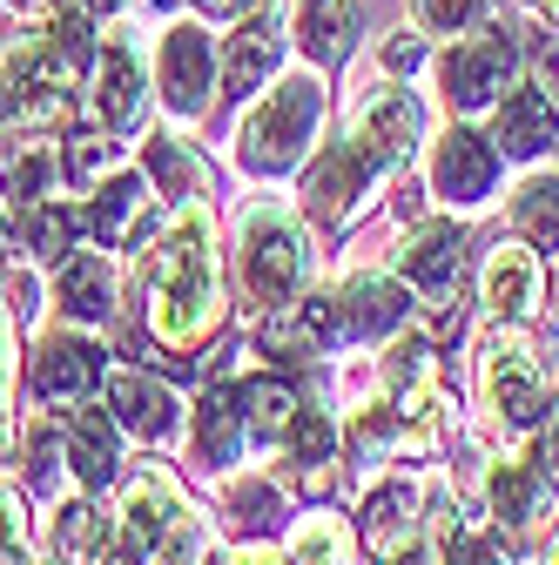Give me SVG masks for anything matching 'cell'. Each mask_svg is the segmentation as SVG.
I'll use <instances>...</instances> for the list:
<instances>
[{
	"mask_svg": "<svg viewBox=\"0 0 559 565\" xmlns=\"http://www.w3.org/2000/svg\"><path fill=\"white\" fill-rule=\"evenodd\" d=\"M143 310L156 343L189 350L223 323V263H217V216L209 202H182V216L143 263Z\"/></svg>",
	"mask_w": 559,
	"mask_h": 565,
	"instance_id": "1",
	"label": "cell"
},
{
	"mask_svg": "<svg viewBox=\"0 0 559 565\" xmlns=\"http://www.w3.org/2000/svg\"><path fill=\"white\" fill-rule=\"evenodd\" d=\"M310 276V243H304V223L276 202H256L250 216L236 223V290L256 317L297 303Z\"/></svg>",
	"mask_w": 559,
	"mask_h": 565,
	"instance_id": "2",
	"label": "cell"
},
{
	"mask_svg": "<svg viewBox=\"0 0 559 565\" xmlns=\"http://www.w3.org/2000/svg\"><path fill=\"white\" fill-rule=\"evenodd\" d=\"M317 128H324V82L317 75H284L250 108V121L236 135V156H243L250 175H284L310 156Z\"/></svg>",
	"mask_w": 559,
	"mask_h": 565,
	"instance_id": "3",
	"label": "cell"
},
{
	"mask_svg": "<svg viewBox=\"0 0 559 565\" xmlns=\"http://www.w3.org/2000/svg\"><path fill=\"white\" fill-rule=\"evenodd\" d=\"M546 391H552V371L546 358L526 343V337H485V404H493L506 424H539L546 417Z\"/></svg>",
	"mask_w": 559,
	"mask_h": 565,
	"instance_id": "4",
	"label": "cell"
},
{
	"mask_svg": "<svg viewBox=\"0 0 559 565\" xmlns=\"http://www.w3.org/2000/svg\"><path fill=\"white\" fill-rule=\"evenodd\" d=\"M439 82H445V102L458 115L499 108V88L513 82V34L506 28H485L472 41H452V54L439 61Z\"/></svg>",
	"mask_w": 559,
	"mask_h": 565,
	"instance_id": "5",
	"label": "cell"
},
{
	"mask_svg": "<svg viewBox=\"0 0 559 565\" xmlns=\"http://www.w3.org/2000/svg\"><path fill=\"white\" fill-rule=\"evenodd\" d=\"M88 236L102 243V249H135L149 230H156V216H162V195H156V182L149 175H135V169H108L102 182H95V195H88Z\"/></svg>",
	"mask_w": 559,
	"mask_h": 565,
	"instance_id": "6",
	"label": "cell"
},
{
	"mask_svg": "<svg viewBox=\"0 0 559 565\" xmlns=\"http://www.w3.org/2000/svg\"><path fill=\"white\" fill-rule=\"evenodd\" d=\"M404 317H411V282L398 276L365 269V276H344V290H330V323L344 343H384L404 330Z\"/></svg>",
	"mask_w": 559,
	"mask_h": 565,
	"instance_id": "7",
	"label": "cell"
},
{
	"mask_svg": "<svg viewBox=\"0 0 559 565\" xmlns=\"http://www.w3.org/2000/svg\"><path fill=\"white\" fill-rule=\"evenodd\" d=\"M384 391H391V411L411 424L418 445H432V424L445 411V391H439V358L425 337H398L384 350Z\"/></svg>",
	"mask_w": 559,
	"mask_h": 565,
	"instance_id": "8",
	"label": "cell"
},
{
	"mask_svg": "<svg viewBox=\"0 0 559 565\" xmlns=\"http://www.w3.org/2000/svg\"><path fill=\"white\" fill-rule=\"evenodd\" d=\"M102 384H108V358H102L95 337L61 330V337H48V343L34 350V397H41V404L75 411V404H88Z\"/></svg>",
	"mask_w": 559,
	"mask_h": 565,
	"instance_id": "9",
	"label": "cell"
},
{
	"mask_svg": "<svg viewBox=\"0 0 559 565\" xmlns=\"http://www.w3.org/2000/svg\"><path fill=\"white\" fill-rule=\"evenodd\" d=\"M378 175H384V162L365 149L358 135H344V141H330V149L317 156V169L304 175V209H310V216H324V223H344Z\"/></svg>",
	"mask_w": 559,
	"mask_h": 565,
	"instance_id": "10",
	"label": "cell"
},
{
	"mask_svg": "<svg viewBox=\"0 0 559 565\" xmlns=\"http://www.w3.org/2000/svg\"><path fill=\"white\" fill-rule=\"evenodd\" d=\"M156 75H162V102L182 121H196L209 108V88H217V41H209L202 28H189V21H176L162 34V67Z\"/></svg>",
	"mask_w": 559,
	"mask_h": 565,
	"instance_id": "11",
	"label": "cell"
},
{
	"mask_svg": "<svg viewBox=\"0 0 559 565\" xmlns=\"http://www.w3.org/2000/svg\"><path fill=\"white\" fill-rule=\"evenodd\" d=\"M108 411H115L122 431L143 438V445H169L176 424H182V397L149 371H115L108 377Z\"/></svg>",
	"mask_w": 559,
	"mask_h": 565,
	"instance_id": "12",
	"label": "cell"
},
{
	"mask_svg": "<svg viewBox=\"0 0 559 565\" xmlns=\"http://www.w3.org/2000/svg\"><path fill=\"white\" fill-rule=\"evenodd\" d=\"M458 269H465V230L458 223H418L398 243V276L411 290H425V297H452Z\"/></svg>",
	"mask_w": 559,
	"mask_h": 565,
	"instance_id": "13",
	"label": "cell"
},
{
	"mask_svg": "<svg viewBox=\"0 0 559 565\" xmlns=\"http://www.w3.org/2000/svg\"><path fill=\"white\" fill-rule=\"evenodd\" d=\"M493 175H499V149L472 128H445L439 149H432V189L445 202H485L493 195Z\"/></svg>",
	"mask_w": 559,
	"mask_h": 565,
	"instance_id": "14",
	"label": "cell"
},
{
	"mask_svg": "<svg viewBox=\"0 0 559 565\" xmlns=\"http://www.w3.org/2000/svg\"><path fill=\"white\" fill-rule=\"evenodd\" d=\"M88 102H95V121L108 135H128L135 121H143L149 88H143V61H135L128 41H102V54H95V95Z\"/></svg>",
	"mask_w": 559,
	"mask_h": 565,
	"instance_id": "15",
	"label": "cell"
},
{
	"mask_svg": "<svg viewBox=\"0 0 559 565\" xmlns=\"http://www.w3.org/2000/svg\"><path fill=\"white\" fill-rule=\"evenodd\" d=\"M418 128H425V115H418V102H411L404 88H371V95L358 102V121H351V135L365 141L384 169H398V162L418 149Z\"/></svg>",
	"mask_w": 559,
	"mask_h": 565,
	"instance_id": "16",
	"label": "cell"
},
{
	"mask_svg": "<svg viewBox=\"0 0 559 565\" xmlns=\"http://www.w3.org/2000/svg\"><path fill=\"white\" fill-rule=\"evenodd\" d=\"M276 61H284V34H276V21L270 14L236 21V34L223 41V95L230 102L263 95V82L276 75Z\"/></svg>",
	"mask_w": 559,
	"mask_h": 565,
	"instance_id": "17",
	"label": "cell"
},
{
	"mask_svg": "<svg viewBox=\"0 0 559 565\" xmlns=\"http://www.w3.org/2000/svg\"><path fill=\"white\" fill-rule=\"evenodd\" d=\"M122 424L115 411H67V431H61V451H67V471H75L88 491H108L115 484V465H122Z\"/></svg>",
	"mask_w": 559,
	"mask_h": 565,
	"instance_id": "18",
	"label": "cell"
},
{
	"mask_svg": "<svg viewBox=\"0 0 559 565\" xmlns=\"http://www.w3.org/2000/svg\"><path fill=\"white\" fill-rule=\"evenodd\" d=\"M485 310L499 323H526L539 310V263L526 243H499L485 256Z\"/></svg>",
	"mask_w": 559,
	"mask_h": 565,
	"instance_id": "19",
	"label": "cell"
},
{
	"mask_svg": "<svg viewBox=\"0 0 559 565\" xmlns=\"http://www.w3.org/2000/svg\"><path fill=\"white\" fill-rule=\"evenodd\" d=\"M122 519H128L122 532H135L149 552H169L176 539H189V512H182L169 478H135L128 499H122Z\"/></svg>",
	"mask_w": 559,
	"mask_h": 565,
	"instance_id": "20",
	"label": "cell"
},
{
	"mask_svg": "<svg viewBox=\"0 0 559 565\" xmlns=\"http://www.w3.org/2000/svg\"><path fill=\"white\" fill-rule=\"evenodd\" d=\"M559 141V115L546 88H506L499 95V121H493V149L506 156H539Z\"/></svg>",
	"mask_w": 559,
	"mask_h": 565,
	"instance_id": "21",
	"label": "cell"
},
{
	"mask_svg": "<svg viewBox=\"0 0 559 565\" xmlns=\"http://www.w3.org/2000/svg\"><path fill=\"white\" fill-rule=\"evenodd\" d=\"M48 182H54L48 141H41L34 128L0 135V195H8L14 209H34V202H48Z\"/></svg>",
	"mask_w": 559,
	"mask_h": 565,
	"instance_id": "22",
	"label": "cell"
},
{
	"mask_svg": "<svg viewBox=\"0 0 559 565\" xmlns=\"http://www.w3.org/2000/svg\"><path fill=\"white\" fill-rule=\"evenodd\" d=\"M243 438H250V424H243L236 384L202 391V404H196V458L202 465H236L243 458Z\"/></svg>",
	"mask_w": 559,
	"mask_h": 565,
	"instance_id": "23",
	"label": "cell"
},
{
	"mask_svg": "<svg viewBox=\"0 0 559 565\" xmlns=\"http://www.w3.org/2000/svg\"><path fill=\"white\" fill-rule=\"evenodd\" d=\"M54 297H61V310L75 317V323H108V317H115V269H108L102 256L75 249V256L61 263Z\"/></svg>",
	"mask_w": 559,
	"mask_h": 565,
	"instance_id": "24",
	"label": "cell"
},
{
	"mask_svg": "<svg viewBox=\"0 0 559 565\" xmlns=\"http://www.w3.org/2000/svg\"><path fill=\"white\" fill-rule=\"evenodd\" d=\"M297 41H304V54L317 67H337L358 47V8L351 0H304L297 8Z\"/></svg>",
	"mask_w": 559,
	"mask_h": 565,
	"instance_id": "25",
	"label": "cell"
},
{
	"mask_svg": "<svg viewBox=\"0 0 559 565\" xmlns=\"http://www.w3.org/2000/svg\"><path fill=\"white\" fill-rule=\"evenodd\" d=\"M485 499H493V519L499 525H526L546 505V478H539L532 458H499L493 471H485Z\"/></svg>",
	"mask_w": 559,
	"mask_h": 565,
	"instance_id": "26",
	"label": "cell"
},
{
	"mask_svg": "<svg viewBox=\"0 0 559 565\" xmlns=\"http://www.w3.org/2000/svg\"><path fill=\"white\" fill-rule=\"evenodd\" d=\"M411 519H418V491L411 484H378L371 499H365V545L378 558H391L398 545H411Z\"/></svg>",
	"mask_w": 559,
	"mask_h": 565,
	"instance_id": "27",
	"label": "cell"
},
{
	"mask_svg": "<svg viewBox=\"0 0 559 565\" xmlns=\"http://www.w3.org/2000/svg\"><path fill=\"white\" fill-rule=\"evenodd\" d=\"M82 230H88V216H75L67 202H34V209H21V236H28V249H34L41 263H67Z\"/></svg>",
	"mask_w": 559,
	"mask_h": 565,
	"instance_id": "28",
	"label": "cell"
},
{
	"mask_svg": "<svg viewBox=\"0 0 559 565\" xmlns=\"http://www.w3.org/2000/svg\"><path fill=\"white\" fill-rule=\"evenodd\" d=\"M223 505H230V525L243 539H270L276 525H284V491H276L270 478H230Z\"/></svg>",
	"mask_w": 559,
	"mask_h": 565,
	"instance_id": "29",
	"label": "cell"
},
{
	"mask_svg": "<svg viewBox=\"0 0 559 565\" xmlns=\"http://www.w3.org/2000/svg\"><path fill=\"white\" fill-rule=\"evenodd\" d=\"M143 175L162 189V202H202V162L182 149V141H169V135H156V141H149Z\"/></svg>",
	"mask_w": 559,
	"mask_h": 565,
	"instance_id": "30",
	"label": "cell"
},
{
	"mask_svg": "<svg viewBox=\"0 0 559 565\" xmlns=\"http://www.w3.org/2000/svg\"><path fill=\"white\" fill-rule=\"evenodd\" d=\"M236 397H243V424H250L256 438H284V431H291L297 397H291V384H284V377H243V384H236Z\"/></svg>",
	"mask_w": 559,
	"mask_h": 565,
	"instance_id": "31",
	"label": "cell"
},
{
	"mask_svg": "<svg viewBox=\"0 0 559 565\" xmlns=\"http://www.w3.org/2000/svg\"><path fill=\"white\" fill-rule=\"evenodd\" d=\"M513 230L526 243H559V175H526L513 195Z\"/></svg>",
	"mask_w": 559,
	"mask_h": 565,
	"instance_id": "32",
	"label": "cell"
},
{
	"mask_svg": "<svg viewBox=\"0 0 559 565\" xmlns=\"http://www.w3.org/2000/svg\"><path fill=\"white\" fill-rule=\"evenodd\" d=\"M291 565H351V539L337 519H297L291 525Z\"/></svg>",
	"mask_w": 559,
	"mask_h": 565,
	"instance_id": "33",
	"label": "cell"
},
{
	"mask_svg": "<svg viewBox=\"0 0 559 565\" xmlns=\"http://www.w3.org/2000/svg\"><path fill=\"white\" fill-rule=\"evenodd\" d=\"M115 539V525L102 519V505H67L61 525H54V545L61 558H102V545Z\"/></svg>",
	"mask_w": 559,
	"mask_h": 565,
	"instance_id": "34",
	"label": "cell"
},
{
	"mask_svg": "<svg viewBox=\"0 0 559 565\" xmlns=\"http://www.w3.org/2000/svg\"><path fill=\"white\" fill-rule=\"evenodd\" d=\"M284 451H291V465H304V471L330 465V451H337V424H330L324 411H297L291 431H284Z\"/></svg>",
	"mask_w": 559,
	"mask_h": 565,
	"instance_id": "35",
	"label": "cell"
},
{
	"mask_svg": "<svg viewBox=\"0 0 559 565\" xmlns=\"http://www.w3.org/2000/svg\"><path fill=\"white\" fill-rule=\"evenodd\" d=\"M61 169H67V182H75V189H88L95 175H108V169H115V141H102V135H67Z\"/></svg>",
	"mask_w": 559,
	"mask_h": 565,
	"instance_id": "36",
	"label": "cell"
},
{
	"mask_svg": "<svg viewBox=\"0 0 559 565\" xmlns=\"http://www.w3.org/2000/svg\"><path fill=\"white\" fill-rule=\"evenodd\" d=\"M411 14L425 34H465L478 21V0H411Z\"/></svg>",
	"mask_w": 559,
	"mask_h": 565,
	"instance_id": "37",
	"label": "cell"
},
{
	"mask_svg": "<svg viewBox=\"0 0 559 565\" xmlns=\"http://www.w3.org/2000/svg\"><path fill=\"white\" fill-rule=\"evenodd\" d=\"M149 558H156V552L135 539V532H115V539L102 545V558H95V565H149Z\"/></svg>",
	"mask_w": 559,
	"mask_h": 565,
	"instance_id": "38",
	"label": "cell"
},
{
	"mask_svg": "<svg viewBox=\"0 0 559 565\" xmlns=\"http://www.w3.org/2000/svg\"><path fill=\"white\" fill-rule=\"evenodd\" d=\"M8 404H14V337H8V317H0V424H8Z\"/></svg>",
	"mask_w": 559,
	"mask_h": 565,
	"instance_id": "39",
	"label": "cell"
},
{
	"mask_svg": "<svg viewBox=\"0 0 559 565\" xmlns=\"http://www.w3.org/2000/svg\"><path fill=\"white\" fill-rule=\"evenodd\" d=\"M384 67H391V75H411V67H418V41H411V34L384 41Z\"/></svg>",
	"mask_w": 559,
	"mask_h": 565,
	"instance_id": "40",
	"label": "cell"
},
{
	"mask_svg": "<svg viewBox=\"0 0 559 565\" xmlns=\"http://www.w3.org/2000/svg\"><path fill=\"white\" fill-rule=\"evenodd\" d=\"M532 67H539V82H546V95H559V41H539Z\"/></svg>",
	"mask_w": 559,
	"mask_h": 565,
	"instance_id": "41",
	"label": "cell"
},
{
	"mask_svg": "<svg viewBox=\"0 0 559 565\" xmlns=\"http://www.w3.org/2000/svg\"><path fill=\"white\" fill-rule=\"evenodd\" d=\"M8 310H14L21 323H28V317L41 310V303H34V282H28V276H14V282H8Z\"/></svg>",
	"mask_w": 559,
	"mask_h": 565,
	"instance_id": "42",
	"label": "cell"
},
{
	"mask_svg": "<svg viewBox=\"0 0 559 565\" xmlns=\"http://www.w3.org/2000/svg\"><path fill=\"white\" fill-rule=\"evenodd\" d=\"M384 565H445V552H432V545H418V539H411V545H398Z\"/></svg>",
	"mask_w": 559,
	"mask_h": 565,
	"instance_id": "43",
	"label": "cell"
},
{
	"mask_svg": "<svg viewBox=\"0 0 559 565\" xmlns=\"http://www.w3.org/2000/svg\"><path fill=\"white\" fill-rule=\"evenodd\" d=\"M54 0H0V14H21V21H41Z\"/></svg>",
	"mask_w": 559,
	"mask_h": 565,
	"instance_id": "44",
	"label": "cell"
},
{
	"mask_svg": "<svg viewBox=\"0 0 559 565\" xmlns=\"http://www.w3.org/2000/svg\"><path fill=\"white\" fill-rule=\"evenodd\" d=\"M196 8H202V14H250L256 0H196Z\"/></svg>",
	"mask_w": 559,
	"mask_h": 565,
	"instance_id": "45",
	"label": "cell"
},
{
	"mask_svg": "<svg viewBox=\"0 0 559 565\" xmlns=\"http://www.w3.org/2000/svg\"><path fill=\"white\" fill-rule=\"evenodd\" d=\"M546 465H559V417H552V431H546Z\"/></svg>",
	"mask_w": 559,
	"mask_h": 565,
	"instance_id": "46",
	"label": "cell"
},
{
	"mask_svg": "<svg viewBox=\"0 0 559 565\" xmlns=\"http://www.w3.org/2000/svg\"><path fill=\"white\" fill-rule=\"evenodd\" d=\"M236 565H276V558H270V552H243Z\"/></svg>",
	"mask_w": 559,
	"mask_h": 565,
	"instance_id": "47",
	"label": "cell"
},
{
	"mask_svg": "<svg viewBox=\"0 0 559 565\" xmlns=\"http://www.w3.org/2000/svg\"><path fill=\"white\" fill-rule=\"evenodd\" d=\"M546 565H559V545H552V552H546Z\"/></svg>",
	"mask_w": 559,
	"mask_h": 565,
	"instance_id": "48",
	"label": "cell"
}]
</instances>
